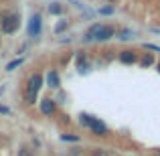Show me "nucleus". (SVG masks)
Here are the masks:
<instances>
[{
	"mask_svg": "<svg viewBox=\"0 0 160 156\" xmlns=\"http://www.w3.org/2000/svg\"><path fill=\"white\" fill-rule=\"evenodd\" d=\"M79 124H81L83 128H87L98 138H106L109 134V128H108L106 122L99 120V118H95V116H91V113H79Z\"/></svg>",
	"mask_w": 160,
	"mask_h": 156,
	"instance_id": "nucleus-1",
	"label": "nucleus"
},
{
	"mask_svg": "<svg viewBox=\"0 0 160 156\" xmlns=\"http://www.w3.org/2000/svg\"><path fill=\"white\" fill-rule=\"evenodd\" d=\"M18 28H20L18 12H2L0 14V31H2V35H14Z\"/></svg>",
	"mask_w": 160,
	"mask_h": 156,
	"instance_id": "nucleus-2",
	"label": "nucleus"
},
{
	"mask_svg": "<svg viewBox=\"0 0 160 156\" xmlns=\"http://www.w3.org/2000/svg\"><path fill=\"white\" fill-rule=\"evenodd\" d=\"M45 87V77H43V73H31L27 77V83H24V91L27 93H35V95H39V91Z\"/></svg>",
	"mask_w": 160,
	"mask_h": 156,
	"instance_id": "nucleus-3",
	"label": "nucleus"
},
{
	"mask_svg": "<svg viewBox=\"0 0 160 156\" xmlns=\"http://www.w3.org/2000/svg\"><path fill=\"white\" fill-rule=\"evenodd\" d=\"M41 33H43V16L39 14V12H35V14L28 18V24H27V35L28 37H39Z\"/></svg>",
	"mask_w": 160,
	"mask_h": 156,
	"instance_id": "nucleus-4",
	"label": "nucleus"
},
{
	"mask_svg": "<svg viewBox=\"0 0 160 156\" xmlns=\"http://www.w3.org/2000/svg\"><path fill=\"white\" fill-rule=\"evenodd\" d=\"M116 33L118 31H116V27H113V24H103L102 23L98 35H95V43H108V41L116 39Z\"/></svg>",
	"mask_w": 160,
	"mask_h": 156,
	"instance_id": "nucleus-5",
	"label": "nucleus"
},
{
	"mask_svg": "<svg viewBox=\"0 0 160 156\" xmlns=\"http://www.w3.org/2000/svg\"><path fill=\"white\" fill-rule=\"evenodd\" d=\"M138 57H140V53L134 51V49H124V51L118 53V61L122 65H138Z\"/></svg>",
	"mask_w": 160,
	"mask_h": 156,
	"instance_id": "nucleus-6",
	"label": "nucleus"
},
{
	"mask_svg": "<svg viewBox=\"0 0 160 156\" xmlns=\"http://www.w3.org/2000/svg\"><path fill=\"white\" fill-rule=\"evenodd\" d=\"M39 109H41L43 116L51 118V116L57 113V102H55L53 98H45V99H41V102H39Z\"/></svg>",
	"mask_w": 160,
	"mask_h": 156,
	"instance_id": "nucleus-7",
	"label": "nucleus"
},
{
	"mask_svg": "<svg viewBox=\"0 0 160 156\" xmlns=\"http://www.w3.org/2000/svg\"><path fill=\"white\" fill-rule=\"evenodd\" d=\"M75 67H77L79 73H87V71H89V63H87V53L85 51H79L75 55Z\"/></svg>",
	"mask_w": 160,
	"mask_h": 156,
	"instance_id": "nucleus-8",
	"label": "nucleus"
},
{
	"mask_svg": "<svg viewBox=\"0 0 160 156\" xmlns=\"http://www.w3.org/2000/svg\"><path fill=\"white\" fill-rule=\"evenodd\" d=\"M45 85L51 87V89H59V87H61V77H59V71H55V69L49 71L47 77H45Z\"/></svg>",
	"mask_w": 160,
	"mask_h": 156,
	"instance_id": "nucleus-9",
	"label": "nucleus"
},
{
	"mask_svg": "<svg viewBox=\"0 0 160 156\" xmlns=\"http://www.w3.org/2000/svg\"><path fill=\"white\" fill-rule=\"evenodd\" d=\"M138 65H140V69L154 67V65H156V57H154V53H140V57H138Z\"/></svg>",
	"mask_w": 160,
	"mask_h": 156,
	"instance_id": "nucleus-10",
	"label": "nucleus"
},
{
	"mask_svg": "<svg viewBox=\"0 0 160 156\" xmlns=\"http://www.w3.org/2000/svg\"><path fill=\"white\" fill-rule=\"evenodd\" d=\"M99 27H102V23H93V24H91V27L83 33V37H81L83 43H95V35H98Z\"/></svg>",
	"mask_w": 160,
	"mask_h": 156,
	"instance_id": "nucleus-11",
	"label": "nucleus"
},
{
	"mask_svg": "<svg viewBox=\"0 0 160 156\" xmlns=\"http://www.w3.org/2000/svg\"><path fill=\"white\" fill-rule=\"evenodd\" d=\"M136 37H138L136 31H130V28H122V31L116 33V39H120V41H132Z\"/></svg>",
	"mask_w": 160,
	"mask_h": 156,
	"instance_id": "nucleus-12",
	"label": "nucleus"
},
{
	"mask_svg": "<svg viewBox=\"0 0 160 156\" xmlns=\"http://www.w3.org/2000/svg\"><path fill=\"white\" fill-rule=\"evenodd\" d=\"M24 63V57H16V59H12V61H8L6 63V67H4V71H8V73H12L14 69H18L20 65Z\"/></svg>",
	"mask_w": 160,
	"mask_h": 156,
	"instance_id": "nucleus-13",
	"label": "nucleus"
},
{
	"mask_svg": "<svg viewBox=\"0 0 160 156\" xmlns=\"http://www.w3.org/2000/svg\"><path fill=\"white\" fill-rule=\"evenodd\" d=\"M63 10H65V6H63L61 2H51L49 4V14H53V16H61Z\"/></svg>",
	"mask_w": 160,
	"mask_h": 156,
	"instance_id": "nucleus-14",
	"label": "nucleus"
},
{
	"mask_svg": "<svg viewBox=\"0 0 160 156\" xmlns=\"http://www.w3.org/2000/svg\"><path fill=\"white\" fill-rule=\"evenodd\" d=\"M61 142H73V144H77V142H81V136H77V134H61Z\"/></svg>",
	"mask_w": 160,
	"mask_h": 156,
	"instance_id": "nucleus-15",
	"label": "nucleus"
},
{
	"mask_svg": "<svg viewBox=\"0 0 160 156\" xmlns=\"http://www.w3.org/2000/svg\"><path fill=\"white\" fill-rule=\"evenodd\" d=\"M98 12H99L102 16H112L113 12H116V6H113V4H106V6H102Z\"/></svg>",
	"mask_w": 160,
	"mask_h": 156,
	"instance_id": "nucleus-16",
	"label": "nucleus"
},
{
	"mask_svg": "<svg viewBox=\"0 0 160 156\" xmlns=\"http://www.w3.org/2000/svg\"><path fill=\"white\" fill-rule=\"evenodd\" d=\"M22 99H24V103H27V105H35V103H37V99H39V95H35V93H27V91H24V93H22Z\"/></svg>",
	"mask_w": 160,
	"mask_h": 156,
	"instance_id": "nucleus-17",
	"label": "nucleus"
},
{
	"mask_svg": "<svg viewBox=\"0 0 160 156\" xmlns=\"http://www.w3.org/2000/svg\"><path fill=\"white\" fill-rule=\"evenodd\" d=\"M67 27H69V20H59L55 24V35H61L63 31H67Z\"/></svg>",
	"mask_w": 160,
	"mask_h": 156,
	"instance_id": "nucleus-18",
	"label": "nucleus"
},
{
	"mask_svg": "<svg viewBox=\"0 0 160 156\" xmlns=\"http://www.w3.org/2000/svg\"><path fill=\"white\" fill-rule=\"evenodd\" d=\"M18 156H37V152L31 148V146H20V148H18Z\"/></svg>",
	"mask_w": 160,
	"mask_h": 156,
	"instance_id": "nucleus-19",
	"label": "nucleus"
},
{
	"mask_svg": "<svg viewBox=\"0 0 160 156\" xmlns=\"http://www.w3.org/2000/svg\"><path fill=\"white\" fill-rule=\"evenodd\" d=\"M142 47L146 49V51H152V53H160V47L158 45H154V43H144Z\"/></svg>",
	"mask_w": 160,
	"mask_h": 156,
	"instance_id": "nucleus-20",
	"label": "nucleus"
},
{
	"mask_svg": "<svg viewBox=\"0 0 160 156\" xmlns=\"http://www.w3.org/2000/svg\"><path fill=\"white\" fill-rule=\"evenodd\" d=\"M91 156H109L106 148H91Z\"/></svg>",
	"mask_w": 160,
	"mask_h": 156,
	"instance_id": "nucleus-21",
	"label": "nucleus"
},
{
	"mask_svg": "<svg viewBox=\"0 0 160 156\" xmlns=\"http://www.w3.org/2000/svg\"><path fill=\"white\" fill-rule=\"evenodd\" d=\"M0 113L8 116V113H10V108H6V105H0Z\"/></svg>",
	"mask_w": 160,
	"mask_h": 156,
	"instance_id": "nucleus-22",
	"label": "nucleus"
},
{
	"mask_svg": "<svg viewBox=\"0 0 160 156\" xmlns=\"http://www.w3.org/2000/svg\"><path fill=\"white\" fill-rule=\"evenodd\" d=\"M150 33H154V35H160V27H152V28H150Z\"/></svg>",
	"mask_w": 160,
	"mask_h": 156,
	"instance_id": "nucleus-23",
	"label": "nucleus"
},
{
	"mask_svg": "<svg viewBox=\"0 0 160 156\" xmlns=\"http://www.w3.org/2000/svg\"><path fill=\"white\" fill-rule=\"evenodd\" d=\"M154 156H160V148H158V150H154Z\"/></svg>",
	"mask_w": 160,
	"mask_h": 156,
	"instance_id": "nucleus-24",
	"label": "nucleus"
},
{
	"mask_svg": "<svg viewBox=\"0 0 160 156\" xmlns=\"http://www.w3.org/2000/svg\"><path fill=\"white\" fill-rule=\"evenodd\" d=\"M156 71H158V73H160V61L156 63Z\"/></svg>",
	"mask_w": 160,
	"mask_h": 156,
	"instance_id": "nucleus-25",
	"label": "nucleus"
}]
</instances>
